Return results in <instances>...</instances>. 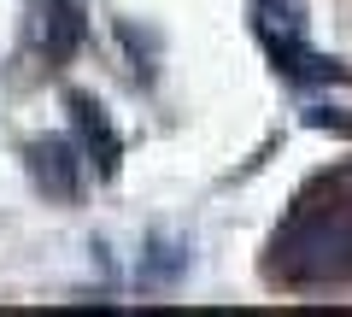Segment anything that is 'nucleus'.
<instances>
[{"mask_svg":"<svg viewBox=\"0 0 352 317\" xmlns=\"http://www.w3.org/2000/svg\"><path fill=\"white\" fill-rule=\"evenodd\" d=\"M30 177H36V188L47 194V200H76L82 194V159H76L71 141H30Z\"/></svg>","mask_w":352,"mask_h":317,"instance_id":"obj_4","label":"nucleus"},{"mask_svg":"<svg viewBox=\"0 0 352 317\" xmlns=\"http://www.w3.org/2000/svg\"><path fill=\"white\" fill-rule=\"evenodd\" d=\"M182 265H188V247H176V241H153V259L141 265V282H170Z\"/></svg>","mask_w":352,"mask_h":317,"instance_id":"obj_6","label":"nucleus"},{"mask_svg":"<svg viewBox=\"0 0 352 317\" xmlns=\"http://www.w3.org/2000/svg\"><path fill=\"white\" fill-rule=\"evenodd\" d=\"M264 53L276 59V71L288 76V83H300V89H323V83H346V65L329 59V53L305 47V30H258Z\"/></svg>","mask_w":352,"mask_h":317,"instance_id":"obj_2","label":"nucleus"},{"mask_svg":"<svg viewBox=\"0 0 352 317\" xmlns=\"http://www.w3.org/2000/svg\"><path fill=\"white\" fill-rule=\"evenodd\" d=\"M270 276L288 288H323L352 276V165L317 177L270 241Z\"/></svg>","mask_w":352,"mask_h":317,"instance_id":"obj_1","label":"nucleus"},{"mask_svg":"<svg viewBox=\"0 0 352 317\" xmlns=\"http://www.w3.org/2000/svg\"><path fill=\"white\" fill-rule=\"evenodd\" d=\"M30 24H36V47L47 65H65L76 47H82L88 24H82V6L76 0H30Z\"/></svg>","mask_w":352,"mask_h":317,"instance_id":"obj_3","label":"nucleus"},{"mask_svg":"<svg viewBox=\"0 0 352 317\" xmlns=\"http://www.w3.org/2000/svg\"><path fill=\"white\" fill-rule=\"evenodd\" d=\"M71 112H76V129H82V147L94 153V171H100V177H112L118 159H124V141H118L106 106H94L88 94H71Z\"/></svg>","mask_w":352,"mask_h":317,"instance_id":"obj_5","label":"nucleus"}]
</instances>
